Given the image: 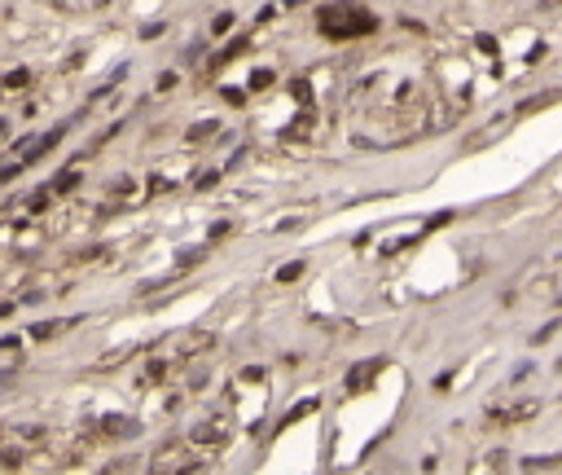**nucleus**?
<instances>
[{
    "label": "nucleus",
    "mask_w": 562,
    "mask_h": 475,
    "mask_svg": "<svg viewBox=\"0 0 562 475\" xmlns=\"http://www.w3.org/2000/svg\"><path fill=\"white\" fill-rule=\"evenodd\" d=\"M317 22H321V35H330V40H361V35L378 31V18L369 14V9H361V5H348V0L325 5L317 14Z\"/></svg>",
    "instance_id": "nucleus-1"
},
{
    "label": "nucleus",
    "mask_w": 562,
    "mask_h": 475,
    "mask_svg": "<svg viewBox=\"0 0 562 475\" xmlns=\"http://www.w3.org/2000/svg\"><path fill=\"white\" fill-rule=\"evenodd\" d=\"M229 432H233V418L229 414H215V418H202L194 432H189V440L194 445H220V440H229Z\"/></svg>",
    "instance_id": "nucleus-2"
},
{
    "label": "nucleus",
    "mask_w": 562,
    "mask_h": 475,
    "mask_svg": "<svg viewBox=\"0 0 562 475\" xmlns=\"http://www.w3.org/2000/svg\"><path fill=\"white\" fill-rule=\"evenodd\" d=\"M505 449H479V454L470 458V467H465V475H505Z\"/></svg>",
    "instance_id": "nucleus-3"
},
{
    "label": "nucleus",
    "mask_w": 562,
    "mask_h": 475,
    "mask_svg": "<svg viewBox=\"0 0 562 475\" xmlns=\"http://www.w3.org/2000/svg\"><path fill=\"white\" fill-rule=\"evenodd\" d=\"M167 471H176V475H185V449L181 445H167L159 458H154V475H167Z\"/></svg>",
    "instance_id": "nucleus-4"
},
{
    "label": "nucleus",
    "mask_w": 562,
    "mask_h": 475,
    "mask_svg": "<svg viewBox=\"0 0 562 475\" xmlns=\"http://www.w3.org/2000/svg\"><path fill=\"white\" fill-rule=\"evenodd\" d=\"M101 432H106V436H137L141 427H137L132 418H119V414H110V418H101Z\"/></svg>",
    "instance_id": "nucleus-5"
},
{
    "label": "nucleus",
    "mask_w": 562,
    "mask_h": 475,
    "mask_svg": "<svg viewBox=\"0 0 562 475\" xmlns=\"http://www.w3.org/2000/svg\"><path fill=\"white\" fill-rule=\"evenodd\" d=\"M79 176H83L79 168H66V172H62V176H57V181L49 185V194H53V198H66V194H70V189H75V185H79Z\"/></svg>",
    "instance_id": "nucleus-6"
},
{
    "label": "nucleus",
    "mask_w": 562,
    "mask_h": 475,
    "mask_svg": "<svg viewBox=\"0 0 562 475\" xmlns=\"http://www.w3.org/2000/svg\"><path fill=\"white\" fill-rule=\"evenodd\" d=\"M62 330H66V322H35V326L27 330V335L44 343V339H57V335H62Z\"/></svg>",
    "instance_id": "nucleus-7"
},
{
    "label": "nucleus",
    "mask_w": 562,
    "mask_h": 475,
    "mask_svg": "<svg viewBox=\"0 0 562 475\" xmlns=\"http://www.w3.org/2000/svg\"><path fill=\"white\" fill-rule=\"evenodd\" d=\"M215 133H220V124H215V119H202L198 128H189V141H198V146H202V141H211Z\"/></svg>",
    "instance_id": "nucleus-8"
},
{
    "label": "nucleus",
    "mask_w": 562,
    "mask_h": 475,
    "mask_svg": "<svg viewBox=\"0 0 562 475\" xmlns=\"http://www.w3.org/2000/svg\"><path fill=\"white\" fill-rule=\"evenodd\" d=\"M246 49H250V40H246V35H242V40H233V44H229V49H220V53H215V66H224V62H233V57H237V53H246Z\"/></svg>",
    "instance_id": "nucleus-9"
},
{
    "label": "nucleus",
    "mask_w": 562,
    "mask_h": 475,
    "mask_svg": "<svg viewBox=\"0 0 562 475\" xmlns=\"http://www.w3.org/2000/svg\"><path fill=\"white\" fill-rule=\"evenodd\" d=\"M290 93H294V101H299V106H312V84H308V79H294Z\"/></svg>",
    "instance_id": "nucleus-10"
},
{
    "label": "nucleus",
    "mask_w": 562,
    "mask_h": 475,
    "mask_svg": "<svg viewBox=\"0 0 562 475\" xmlns=\"http://www.w3.org/2000/svg\"><path fill=\"white\" fill-rule=\"evenodd\" d=\"M308 264H303V260H290V264H281V273H277V282H294L299 278V273H303Z\"/></svg>",
    "instance_id": "nucleus-11"
},
{
    "label": "nucleus",
    "mask_w": 562,
    "mask_h": 475,
    "mask_svg": "<svg viewBox=\"0 0 562 475\" xmlns=\"http://www.w3.org/2000/svg\"><path fill=\"white\" fill-rule=\"evenodd\" d=\"M49 189H35V194H31V211H44V207H49Z\"/></svg>",
    "instance_id": "nucleus-12"
},
{
    "label": "nucleus",
    "mask_w": 562,
    "mask_h": 475,
    "mask_svg": "<svg viewBox=\"0 0 562 475\" xmlns=\"http://www.w3.org/2000/svg\"><path fill=\"white\" fill-rule=\"evenodd\" d=\"M211 31H215V35H224V31H233V14H220V18H215V22H211Z\"/></svg>",
    "instance_id": "nucleus-13"
},
{
    "label": "nucleus",
    "mask_w": 562,
    "mask_h": 475,
    "mask_svg": "<svg viewBox=\"0 0 562 475\" xmlns=\"http://www.w3.org/2000/svg\"><path fill=\"white\" fill-rule=\"evenodd\" d=\"M272 84V70H255V75H250V88H268Z\"/></svg>",
    "instance_id": "nucleus-14"
},
{
    "label": "nucleus",
    "mask_w": 562,
    "mask_h": 475,
    "mask_svg": "<svg viewBox=\"0 0 562 475\" xmlns=\"http://www.w3.org/2000/svg\"><path fill=\"white\" fill-rule=\"evenodd\" d=\"M163 374H167V365L159 361V365H150V370H145V383H163Z\"/></svg>",
    "instance_id": "nucleus-15"
},
{
    "label": "nucleus",
    "mask_w": 562,
    "mask_h": 475,
    "mask_svg": "<svg viewBox=\"0 0 562 475\" xmlns=\"http://www.w3.org/2000/svg\"><path fill=\"white\" fill-rule=\"evenodd\" d=\"M215 181H220V172H202V176H198V181H194V185H198V189H211Z\"/></svg>",
    "instance_id": "nucleus-16"
},
{
    "label": "nucleus",
    "mask_w": 562,
    "mask_h": 475,
    "mask_svg": "<svg viewBox=\"0 0 562 475\" xmlns=\"http://www.w3.org/2000/svg\"><path fill=\"white\" fill-rule=\"evenodd\" d=\"M224 101H233V106H242V101H246V93H242V88H224Z\"/></svg>",
    "instance_id": "nucleus-17"
},
{
    "label": "nucleus",
    "mask_w": 562,
    "mask_h": 475,
    "mask_svg": "<svg viewBox=\"0 0 562 475\" xmlns=\"http://www.w3.org/2000/svg\"><path fill=\"white\" fill-rule=\"evenodd\" d=\"M242 378H246V383H264V370H255V365H250V370H242Z\"/></svg>",
    "instance_id": "nucleus-18"
},
{
    "label": "nucleus",
    "mask_w": 562,
    "mask_h": 475,
    "mask_svg": "<svg viewBox=\"0 0 562 475\" xmlns=\"http://www.w3.org/2000/svg\"><path fill=\"white\" fill-rule=\"evenodd\" d=\"M290 5H308V0H290Z\"/></svg>",
    "instance_id": "nucleus-19"
}]
</instances>
